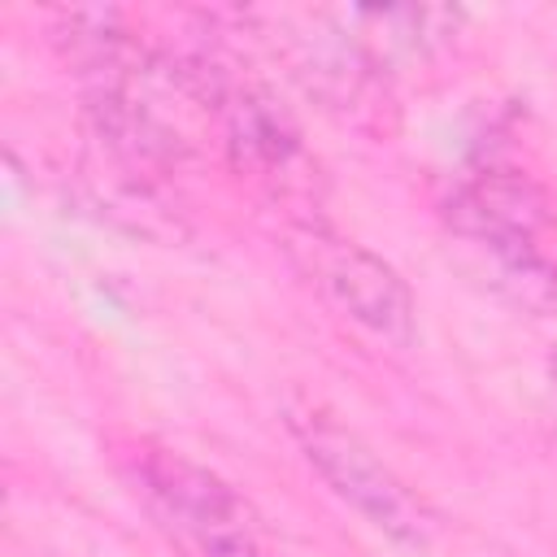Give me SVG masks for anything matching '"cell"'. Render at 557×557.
<instances>
[{
  "mask_svg": "<svg viewBox=\"0 0 557 557\" xmlns=\"http://www.w3.org/2000/svg\"><path fill=\"white\" fill-rule=\"evenodd\" d=\"M122 470L157 531L183 557H274L257 509L209 466L139 440L122 453Z\"/></svg>",
  "mask_w": 557,
  "mask_h": 557,
  "instance_id": "1",
  "label": "cell"
},
{
  "mask_svg": "<svg viewBox=\"0 0 557 557\" xmlns=\"http://www.w3.org/2000/svg\"><path fill=\"white\" fill-rule=\"evenodd\" d=\"M287 431L300 444L313 474L348 509H357L374 531L392 535L396 544H413V548H422L435 535L431 505L335 413L318 405H287Z\"/></svg>",
  "mask_w": 557,
  "mask_h": 557,
  "instance_id": "2",
  "label": "cell"
},
{
  "mask_svg": "<svg viewBox=\"0 0 557 557\" xmlns=\"http://www.w3.org/2000/svg\"><path fill=\"white\" fill-rule=\"evenodd\" d=\"M287 252L344 318H352L383 344H396V348L413 344V331H418L413 292L366 244L344 239L326 226H300L287 235Z\"/></svg>",
  "mask_w": 557,
  "mask_h": 557,
  "instance_id": "3",
  "label": "cell"
},
{
  "mask_svg": "<svg viewBox=\"0 0 557 557\" xmlns=\"http://www.w3.org/2000/svg\"><path fill=\"white\" fill-rule=\"evenodd\" d=\"M457 226L483 244L500 270L522 287L531 283L535 292H557V261L544 244L548 231V205L544 196L522 183V178H474L470 187H461L457 209H453Z\"/></svg>",
  "mask_w": 557,
  "mask_h": 557,
  "instance_id": "4",
  "label": "cell"
}]
</instances>
